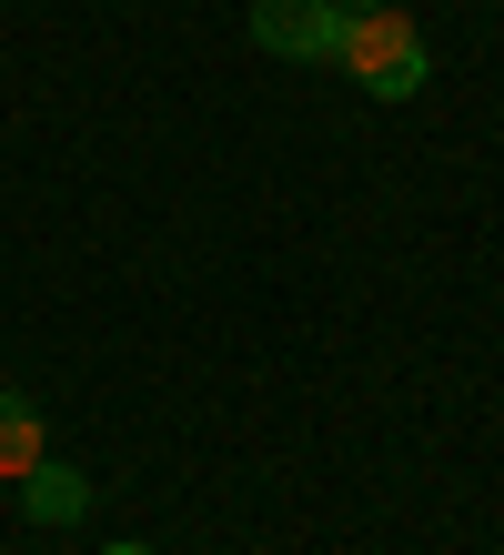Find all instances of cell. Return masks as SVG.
Segmentation results:
<instances>
[{"label":"cell","instance_id":"obj_1","mask_svg":"<svg viewBox=\"0 0 504 555\" xmlns=\"http://www.w3.org/2000/svg\"><path fill=\"white\" fill-rule=\"evenodd\" d=\"M333 72H344L363 102H414V91L434 81V51H424V30L393 11V0H374V11H353L344 21V51H333Z\"/></svg>","mask_w":504,"mask_h":555},{"label":"cell","instance_id":"obj_6","mask_svg":"<svg viewBox=\"0 0 504 555\" xmlns=\"http://www.w3.org/2000/svg\"><path fill=\"white\" fill-rule=\"evenodd\" d=\"M344 11H374V0H344Z\"/></svg>","mask_w":504,"mask_h":555},{"label":"cell","instance_id":"obj_4","mask_svg":"<svg viewBox=\"0 0 504 555\" xmlns=\"http://www.w3.org/2000/svg\"><path fill=\"white\" fill-rule=\"evenodd\" d=\"M51 454V424H41V395H0V485H21L30 465Z\"/></svg>","mask_w":504,"mask_h":555},{"label":"cell","instance_id":"obj_5","mask_svg":"<svg viewBox=\"0 0 504 555\" xmlns=\"http://www.w3.org/2000/svg\"><path fill=\"white\" fill-rule=\"evenodd\" d=\"M101 555H152V545H101Z\"/></svg>","mask_w":504,"mask_h":555},{"label":"cell","instance_id":"obj_3","mask_svg":"<svg viewBox=\"0 0 504 555\" xmlns=\"http://www.w3.org/2000/svg\"><path fill=\"white\" fill-rule=\"evenodd\" d=\"M91 495H101V485L81 465H61V454H41V465L21 475V515H30V526H81Z\"/></svg>","mask_w":504,"mask_h":555},{"label":"cell","instance_id":"obj_2","mask_svg":"<svg viewBox=\"0 0 504 555\" xmlns=\"http://www.w3.org/2000/svg\"><path fill=\"white\" fill-rule=\"evenodd\" d=\"M344 0H243V30H253V51H273V61H333L344 51Z\"/></svg>","mask_w":504,"mask_h":555}]
</instances>
